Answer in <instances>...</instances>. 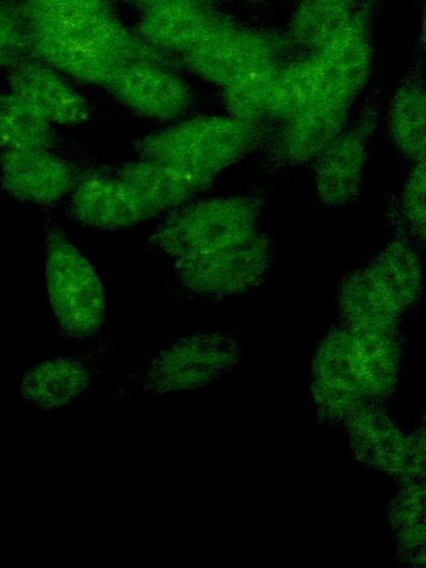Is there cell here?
<instances>
[{
  "mask_svg": "<svg viewBox=\"0 0 426 568\" xmlns=\"http://www.w3.org/2000/svg\"><path fill=\"white\" fill-rule=\"evenodd\" d=\"M0 149H43L59 153L78 146L24 100L0 91Z\"/></svg>",
  "mask_w": 426,
  "mask_h": 568,
  "instance_id": "27",
  "label": "cell"
},
{
  "mask_svg": "<svg viewBox=\"0 0 426 568\" xmlns=\"http://www.w3.org/2000/svg\"><path fill=\"white\" fill-rule=\"evenodd\" d=\"M392 146L409 164L426 159V83L423 55L416 54L392 91L384 114Z\"/></svg>",
  "mask_w": 426,
  "mask_h": 568,
  "instance_id": "20",
  "label": "cell"
},
{
  "mask_svg": "<svg viewBox=\"0 0 426 568\" xmlns=\"http://www.w3.org/2000/svg\"><path fill=\"white\" fill-rule=\"evenodd\" d=\"M334 301L335 318L352 329H398L405 315L364 266L354 267L341 277Z\"/></svg>",
  "mask_w": 426,
  "mask_h": 568,
  "instance_id": "23",
  "label": "cell"
},
{
  "mask_svg": "<svg viewBox=\"0 0 426 568\" xmlns=\"http://www.w3.org/2000/svg\"><path fill=\"white\" fill-rule=\"evenodd\" d=\"M382 121V83L366 97L355 118L310 164L316 199L326 209L359 202L369 144Z\"/></svg>",
  "mask_w": 426,
  "mask_h": 568,
  "instance_id": "6",
  "label": "cell"
},
{
  "mask_svg": "<svg viewBox=\"0 0 426 568\" xmlns=\"http://www.w3.org/2000/svg\"><path fill=\"white\" fill-rule=\"evenodd\" d=\"M6 82L10 92L54 125H82L93 115L88 99L62 73L34 57L21 58L8 67Z\"/></svg>",
  "mask_w": 426,
  "mask_h": 568,
  "instance_id": "17",
  "label": "cell"
},
{
  "mask_svg": "<svg viewBox=\"0 0 426 568\" xmlns=\"http://www.w3.org/2000/svg\"><path fill=\"white\" fill-rule=\"evenodd\" d=\"M23 4L49 13H71L108 7L105 0H22Z\"/></svg>",
  "mask_w": 426,
  "mask_h": 568,
  "instance_id": "33",
  "label": "cell"
},
{
  "mask_svg": "<svg viewBox=\"0 0 426 568\" xmlns=\"http://www.w3.org/2000/svg\"><path fill=\"white\" fill-rule=\"evenodd\" d=\"M275 256L272 236L258 230L227 246L173 261V272L185 294L206 301L243 295L261 286Z\"/></svg>",
  "mask_w": 426,
  "mask_h": 568,
  "instance_id": "5",
  "label": "cell"
},
{
  "mask_svg": "<svg viewBox=\"0 0 426 568\" xmlns=\"http://www.w3.org/2000/svg\"><path fill=\"white\" fill-rule=\"evenodd\" d=\"M239 23L216 7L168 3L141 11L135 32L151 47L179 58Z\"/></svg>",
  "mask_w": 426,
  "mask_h": 568,
  "instance_id": "15",
  "label": "cell"
},
{
  "mask_svg": "<svg viewBox=\"0 0 426 568\" xmlns=\"http://www.w3.org/2000/svg\"><path fill=\"white\" fill-rule=\"evenodd\" d=\"M43 232L45 290L61 337L83 343L100 336L106 294L98 271L48 210Z\"/></svg>",
  "mask_w": 426,
  "mask_h": 568,
  "instance_id": "3",
  "label": "cell"
},
{
  "mask_svg": "<svg viewBox=\"0 0 426 568\" xmlns=\"http://www.w3.org/2000/svg\"><path fill=\"white\" fill-rule=\"evenodd\" d=\"M276 125L251 123L231 115L209 114L181 120L131 142L136 158L189 171L219 174L270 142Z\"/></svg>",
  "mask_w": 426,
  "mask_h": 568,
  "instance_id": "1",
  "label": "cell"
},
{
  "mask_svg": "<svg viewBox=\"0 0 426 568\" xmlns=\"http://www.w3.org/2000/svg\"><path fill=\"white\" fill-rule=\"evenodd\" d=\"M322 92V80L312 54L288 55L273 79L265 108V121L278 125L315 100Z\"/></svg>",
  "mask_w": 426,
  "mask_h": 568,
  "instance_id": "28",
  "label": "cell"
},
{
  "mask_svg": "<svg viewBox=\"0 0 426 568\" xmlns=\"http://www.w3.org/2000/svg\"><path fill=\"white\" fill-rule=\"evenodd\" d=\"M385 223L383 246L363 266L406 314L418 305L423 296L424 250L408 232L394 192H389L385 200Z\"/></svg>",
  "mask_w": 426,
  "mask_h": 568,
  "instance_id": "14",
  "label": "cell"
},
{
  "mask_svg": "<svg viewBox=\"0 0 426 568\" xmlns=\"http://www.w3.org/2000/svg\"><path fill=\"white\" fill-rule=\"evenodd\" d=\"M65 214L85 227L118 231L152 220L159 214L108 165L81 159L77 182L67 196Z\"/></svg>",
  "mask_w": 426,
  "mask_h": 568,
  "instance_id": "9",
  "label": "cell"
},
{
  "mask_svg": "<svg viewBox=\"0 0 426 568\" xmlns=\"http://www.w3.org/2000/svg\"><path fill=\"white\" fill-rule=\"evenodd\" d=\"M415 1H423V0H415Z\"/></svg>",
  "mask_w": 426,
  "mask_h": 568,
  "instance_id": "36",
  "label": "cell"
},
{
  "mask_svg": "<svg viewBox=\"0 0 426 568\" xmlns=\"http://www.w3.org/2000/svg\"><path fill=\"white\" fill-rule=\"evenodd\" d=\"M355 101L321 93L307 106L276 125L260 152V172L271 175L311 164L351 120Z\"/></svg>",
  "mask_w": 426,
  "mask_h": 568,
  "instance_id": "8",
  "label": "cell"
},
{
  "mask_svg": "<svg viewBox=\"0 0 426 568\" xmlns=\"http://www.w3.org/2000/svg\"><path fill=\"white\" fill-rule=\"evenodd\" d=\"M386 505V524L396 559L409 568L426 562V481L397 485Z\"/></svg>",
  "mask_w": 426,
  "mask_h": 568,
  "instance_id": "26",
  "label": "cell"
},
{
  "mask_svg": "<svg viewBox=\"0 0 426 568\" xmlns=\"http://www.w3.org/2000/svg\"><path fill=\"white\" fill-rule=\"evenodd\" d=\"M241 355V343L234 333L201 331L180 336L160 349L130 379L143 393L154 396L194 390L231 373Z\"/></svg>",
  "mask_w": 426,
  "mask_h": 568,
  "instance_id": "4",
  "label": "cell"
},
{
  "mask_svg": "<svg viewBox=\"0 0 426 568\" xmlns=\"http://www.w3.org/2000/svg\"><path fill=\"white\" fill-rule=\"evenodd\" d=\"M112 348L105 341L80 355H57L24 369L17 381L23 399L42 410L71 405L99 374L101 357Z\"/></svg>",
  "mask_w": 426,
  "mask_h": 568,
  "instance_id": "18",
  "label": "cell"
},
{
  "mask_svg": "<svg viewBox=\"0 0 426 568\" xmlns=\"http://www.w3.org/2000/svg\"><path fill=\"white\" fill-rule=\"evenodd\" d=\"M308 390L317 423L328 427L341 426L371 400L355 362L349 329L336 318L313 351Z\"/></svg>",
  "mask_w": 426,
  "mask_h": 568,
  "instance_id": "7",
  "label": "cell"
},
{
  "mask_svg": "<svg viewBox=\"0 0 426 568\" xmlns=\"http://www.w3.org/2000/svg\"><path fill=\"white\" fill-rule=\"evenodd\" d=\"M43 149H0V189L45 210L65 200L81 170V159Z\"/></svg>",
  "mask_w": 426,
  "mask_h": 568,
  "instance_id": "12",
  "label": "cell"
},
{
  "mask_svg": "<svg viewBox=\"0 0 426 568\" xmlns=\"http://www.w3.org/2000/svg\"><path fill=\"white\" fill-rule=\"evenodd\" d=\"M359 0H295L284 32L292 49L314 54L352 22Z\"/></svg>",
  "mask_w": 426,
  "mask_h": 568,
  "instance_id": "25",
  "label": "cell"
},
{
  "mask_svg": "<svg viewBox=\"0 0 426 568\" xmlns=\"http://www.w3.org/2000/svg\"><path fill=\"white\" fill-rule=\"evenodd\" d=\"M284 59L245 73L221 88L222 102L227 114L244 122H266L265 108L268 92Z\"/></svg>",
  "mask_w": 426,
  "mask_h": 568,
  "instance_id": "29",
  "label": "cell"
},
{
  "mask_svg": "<svg viewBox=\"0 0 426 568\" xmlns=\"http://www.w3.org/2000/svg\"><path fill=\"white\" fill-rule=\"evenodd\" d=\"M108 165L159 215L210 193L219 183V174L193 172L143 158L108 162Z\"/></svg>",
  "mask_w": 426,
  "mask_h": 568,
  "instance_id": "19",
  "label": "cell"
},
{
  "mask_svg": "<svg viewBox=\"0 0 426 568\" xmlns=\"http://www.w3.org/2000/svg\"><path fill=\"white\" fill-rule=\"evenodd\" d=\"M348 329L355 362L369 399L387 403L398 384L406 354V337L399 328Z\"/></svg>",
  "mask_w": 426,
  "mask_h": 568,
  "instance_id": "24",
  "label": "cell"
},
{
  "mask_svg": "<svg viewBox=\"0 0 426 568\" xmlns=\"http://www.w3.org/2000/svg\"><path fill=\"white\" fill-rule=\"evenodd\" d=\"M376 0H359L348 27L323 50L314 53L322 92L353 101L367 85L374 69Z\"/></svg>",
  "mask_w": 426,
  "mask_h": 568,
  "instance_id": "13",
  "label": "cell"
},
{
  "mask_svg": "<svg viewBox=\"0 0 426 568\" xmlns=\"http://www.w3.org/2000/svg\"><path fill=\"white\" fill-rule=\"evenodd\" d=\"M268 200L270 189L261 185L194 199L164 214L146 246L172 261L227 246L261 229Z\"/></svg>",
  "mask_w": 426,
  "mask_h": 568,
  "instance_id": "2",
  "label": "cell"
},
{
  "mask_svg": "<svg viewBox=\"0 0 426 568\" xmlns=\"http://www.w3.org/2000/svg\"><path fill=\"white\" fill-rule=\"evenodd\" d=\"M353 458L366 468L393 478L405 433L386 408V403L367 400L341 425Z\"/></svg>",
  "mask_w": 426,
  "mask_h": 568,
  "instance_id": "21",
  "label": "cell"
},
{
  "mask_svg": "<svg viewBox=\"0 0 426 568\" xmlns=\"http://www.w3.org/2000/svg\"><path fill=\"white\" fill-rule=\"evenodd\" d=\"M397 485L426 481V423L424 415L415 429L405 434L394 477Z\"/></svg>",
  "mask_w": 426,
  "mask_h": 568,
  "instance_id": "32",
  "label": "cell"
},
{
  "mask_svg": "<svg viewBox=\"0 0 426 568\" xmlns=\"http://www.w3.org/2000/svg\"><path fill=\"white\" fill-rule=\"evenodd\" d=\"M105 89L136 115L160 122L181 119L196 100L192 85L172 65L152 60L122 63Z\"/></svg>",
  "mask_w": 426,
  "mask_h": 568,
  "instance_id": "11",
  "label": "cell"
},
{
  "mask_svg": "<svg viewBox=\"0 0 426 568\" xmlns=\"http://www.w3.org/2000/svg\"><path fill=\"white\" fill-rule=\"evenodd\" d=\"M240 6H258L267 0H229Z\"/></svg>",
  "mask_w": 426,
  "mask_h": 568,
  "instance_id": "35",
  "label": "cell"
},
{
  "mask_svg": "<svg viewBox=\"0 0 426 568\" xmlns=\"http://www.w3.org/2000/svg\"><path fill=\"white\" fill-rule=\"evenodd\" d=\"M292 51L285 34L237 24L181 55L179 63L196 78L223 88L245 73L286 58Z\"/></svg>",
  "mask_w": 426,
  "mask_h": 568,
  "instance_id": "10",
  "label": "cell"
},
{
  "mask_svg": "<svg viewBox=\"0 0 426 568\" xmlns=\"http://www.w3.org/2000/svg\"><path fill=\"white\" fill-rule=\"evenodd\" d=\"M30 21L62 31L83 41L120 64L134 60H152L173 65L176 58L148 44L135 30L126 27L109 7L71 12L49 13L23 4Z\"/></svg>",
  "mask_w": 426,
  "mask_h": 568,
  "instance_id": "16",
  "label": "cell"
},
{
  "mask_svg": "<svg viewBox=\"0 0 426 568\" xmlns=\"http://www.w3.org/2000/svg\"><path fill=\"white\" fill-rule=\"evenodd\" d=\"M402 219L417 244L426 243V159L412 163L397 195Z\"/></svg>",
  "mask_w": 426,
  "mask_h": 568,
  "instance_id": "30",
  "label": "cell"
},
{
  "mask_svg": "<svg viewBox=\"0 0 426 568\" xmlns=\"http://www.w3.org/2000/svg\"><path fill=\"white\" fill-rule=\"evenodd\" d=\"M29 26L30 55L79 82L105 88L121 65L99 49L62 31L30 20Z\"/></svg>",
  "mask_w": 426,
  "mask_h": 568,
  "instance_id": "22",
  "label": "cell"
},
{
  "mask_svg": "<svg viewBox=\"0 0 426 568\" xmlns=\"http://www.w3.org/2000/svg\"><path fill=\"white\" fill-rule=\"evenodd\" d=\"M135 8L140 9L141 11L162 6L168 3H179V2H186V3H197V4H205L211 7H216L219 0H126Z\"/></svg>",
  "mask_w": 426,
  "mask_h": 568,
  "instance_id": "34",
  "label": "cell"
},
{
  "mask_svg": "<svg viewBox=\"0 0 426 568\" xmlns=\"http://www.w3.org/2000/svg\"><path fill=\"white\" fill-rule=\"evenodd\" d=\"M0 54L11 63L30 55V26L23 6L0 2Z\"/></svg>",
  "mask_w": 426,
  "mask_h": 568,
  "instance_id": "31",
  "label": "cell"
}]
</instances>
